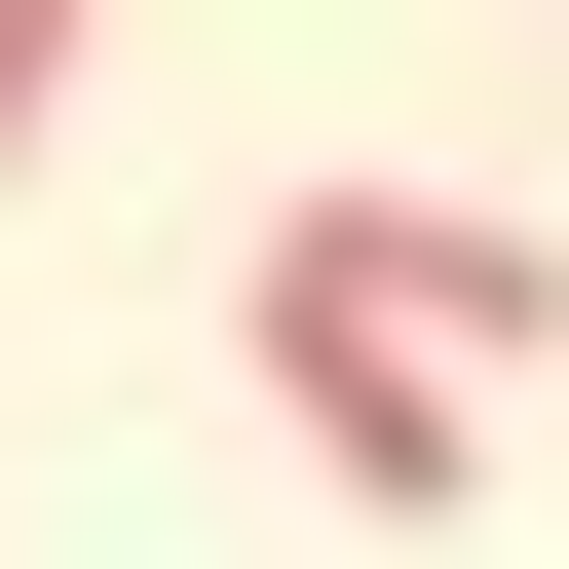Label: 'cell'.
Instances as JSON below:
<instances>
[{
	"label": "cell",
	"mask_w": 569,
	"mask_h": 569,
	"mask_svg": "<svg viewBox=\"0 0 569 569\" xmlns=\"http://www.w3.org/2000/svg\"><path fill=\"white\" fill-rule=\"evenodd\" d=\"M228 342L305 380V456H342V531H493V380H418V342L342 305L305 228H228Z\"/></svg>",
	"instance_id": "obj_1"
},
{
	"label": "cell",
	"mask_w": 569,
	"mask_h": 569,
	"mask_svg": "<svg viewBox=\"0 0 569 569\" xmlns=\"http://www.w3.org/2000/svg\"><path fill=\"white\" fill-rule=\"evenodd\" d=\"M266 228H305L418 380H531V342H569V228H493V190H266Z\"/></svg>",
	"instance_id": "obj_2"
},
{
	"label": "cell",
	"mask_w": 569,
	"mask_h": 569,
	"mask_svg": "<svg viewBox=\"0 0 569 569\" xmlns=\"http://www.w3.org/2000/svg\"><path fill=\"white\" fill-rule=\"evenodd\" d=\"M77 39H114V0H0V152H39V114H77Z\"/></svg>",
	"instance_id": "obj_3"
}]
</instances>
